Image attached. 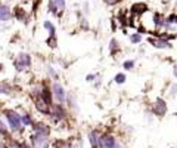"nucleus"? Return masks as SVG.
Returning a JSON list of instances; mask_svg holds the SVG:
<instances>
[{
    "mask_svg": "<svg viewBox=\"0 0 177 148\" xmlns=\"http://www.w3.org/2000/svg\"><path fill=\"white\" fill-rule=\"evenodd\" d=\"M3 117L6 118V123H7V127L16 133V132H21L22 130V123H21V114L18 111L12 110V108H6L3 110Z\"/></svg>",
    "mask_w": 177,
    "mask_h": 148,
    "instance_id": "1",
    "label": "nucleus"
},
{
    "mask_svg": "<svg viewBox=\"0 0 177 148\" xmlns=\"http://www.w3.org/2000/svg\"><path fill=\"white\" fill-rule=\"evenodd\" d=\"M31 64H33V58L27 52L18 53V56L13 59V68L16 70V73H24L25 70L31 67Z\"/></svg>",
    "mask_w": 177,
    "mask_h": 148,
    "instance_id": "2",
    "label": "nucleus"
},
{
    "mask_svg": "<svg viewBox=\"0 0 177 148\" xmlns=\"http://www.w3.org/2000/svg\"><path fill=\"white\" fill-rule=\"evenodd\" d=\"M50 92H52V98L58 102V104H64L65 98H67V92L64 89V86L59 81H53L50 86Z\"/></svg>",
    "mask_w": 177,
    "mask_h": 148,
    "instance_id": "3",
    "label": "nucleus"
},
{
    "mask_svg": "<svg viewBox=\"0 0 177 148\" xmlns=\"http://www.w3.org/2000/svg\"><path fill=\"white\" fill-rule=\"evenodd\" d=\"M65 115H67V112L64 110V107H62V104H52L50 105V112H49V117H50V120L53 121V123H59V121H62L64 118H65Z\"/></svg>",
    "mask_w": 177,
    "mask_h": 148,
    "instance_id": "4",
    "label": "nucleus"
},
{
    "mask_svg": "<svg viewBox=\"0 0 177 148\" xmlns=\"http://www.w3.org/2000/svg\"><path fill=\"white\" fill-rule=\"evenodd\" d=\"M31 144L34 148H49V136L44 135H31Z\"/></svg>",
    "mask_w": 177,
    "mask_h": 148,
    "instance_id": "5",
    "label": "nucleus"
},
{
    "mask_svg": "<svg viewBox=\"0 0 177 148\" xmlns=\"http://www.w3.org/2000/svg\"><path fill=\"white\" fill-rule=\"evenodd\" d=\"M99 147L100 148H120V144H117L115 138L111 135H103L99 138Z\"/></svg>",
    "mask_w": 177,
    "mask_h": 148,
    "instance_id": "6",
    "label": "nucleus"
},
{
    "mask_svg": "<svg viewBox=\"0 0 177 148\" xmlns=\"http://www.w3.org/2000/svg\"><path fill=\"white\" fill-rule=\"evenodd\" d=\"M31 127H33V133H36V135H44V136H49L50 135V129H49V126L44 121L33 123Z\"/></svg>",
    "mask_w": 177,
    "mask_h": 148,
    "instance_id": "7",
    "label": "nucleus"
},
{
    "mask_svg": "<svg viewBox=\"0 0 177 148\" xmlns=\"http://www.w3.org/2000/svg\"><path fill=\"white\" fill-rule=\"evenodd\" d=\"M65 9V0H50L49 1V12L59 16V13Z\"/></svg>",
    "mask_w": 177,
    "mask_h": 148,
    "instance_id": "8",
    "label": "nucleus"
},
{
    "mask_svg": "<svg viewBox=\"0 0 177 148\" xmlns=\"http://www.w3.org/2000/svg\"><path fill=\"white\" fill-rule=\"evenodd\" d=\"M0 95L1 96H12L13 95V86L7 80H0Z\"/></svg>",
    "mask_w": 177,
    "mask_h": 148,
    "instance_id": "9",
    "label": "nucleus"
},
{
    "mask_svg": "<svg viewBox=\"0 0 177 148\" xmlns=\"http://www.w3.org/2000/svg\"><path fill=\"white\" fill-rule=\"evenodd\" d=\"M12 16H13V13H12L10 7L7 4H0V21L6 22V21L12 19Z\"/></svg>",
    "mask_w": 177,
    "mask_h": 148,
    "instance_id": "10",
    "label": "nucleus"
},
{
    "mask_svg": "<svg viewBox=\"0 0 177 148\" xmlns=\"http://www.w3.org/2000/svg\"><path fill=\"white\" fill-rule=\"evenodd\" d=\"M154 112H155V114H158V115H164V114L167 112V104H165L161 98H158V99L155 101Z\"/></svg>",
    "mask_w": 177,
    "mask_h": 148,
    "instance_id": "11",
    "label": "nucleus"
},
{
    "mask_svg": "<svg viewBox=\"0 0 177 148\" xmlns=\"http://www.w3.org/2000/svg\"><path fill=\"white\" fill-rule=\"evenodd\" d=\"M65 102L68 104V107H69L71 110H74V111H78V104H77V98H75V95H74L72 92H69V93H67V98H65Z\"/></svg>",
    "mask_w": 177,
    "mask_h": 148,
    "instance_id": "12",
    "label": "nucleus"
},
{
    "mask_svg": "<svg viewBox=\"0 0 177 148\" xmlns=\"http://www.w3.org/2000/svg\"><path fill=\"white\" fill-rule=\"evenodd\" d=\"M13 16H15L18 21H21V22H25V24L28 22V16H27V13H25L21 7H16V9H15V15H13Z\"/></svg>",
    "mask_w": 177,
    "mask_h": 148,
    "instance_id": "13",
    "label": "nucleus"
},
{
    "mask_svg": "<svg viewBox=\"0 0 177 148\" xmlns=\"http://www.w3.org/2000/svg\"><path fill=\"white\" fill-rule=\"evenodd\" d=\"M149 43H151V44H154V46H157V47H159V49H162V47H171V44H170V43H167V41H165V38H164V40L149 38Z\"/></svg>",
    "mask_w": 177,
    "mask_h": 148,
    "instance_id": "14",
    "label": "nucleus"
},
{
    "mask_svg": "<svg viewBox=\"0 0 177 148\" xmlns=\"http://www.w3.org/2000/svg\"><path fill=\"white\" fill-rule=\"evenodd\" d=\"M21 123H22L24 127H25V126H31V124L34 123L31 114H30V112H22V114H21Z\"/></svg>",
    "mask_w": 177,
    "mask_h": 148,
    "instance_id": "15",
    "label": "nucleus"
},
{
    "mask_svg": "<svg viewBox=\"0 0 177 148\" xmlns=\"http://www.w3.org/2000/svg\"><path fill=\"white\" fill-rule=\"evenodd\" d=\"M88 139H90L91 148L99 147V138H97V133H96V132H90V133H88Z\"/></svg>",
    "mask_w": 177,
    "mask_h": 148,
    "instance_id": "16",
    "label": "nucleus"
},
{
    "mask_svg": "<svg viewBox=\"0 0 177 148\" xmlns=\"http://www.w3.org/2000/svg\"><path fill=\"white\" fill-rule=\"evenodd\" d=\"M46 71H47V74H49V77H50V78H53L55 81H58V78H59L58 71H56L52 65H47V67H46Z\"/></svg>",
    "mask_w": 177,
    "mask_h": 148,
    "instance_id": "17",
    "label": "nucleus"
},
{
    "mask_svg": "<svg viewBox=\"0 0 177 148\" xmlns=\"http://www.w3.org/2000/svg\"><path fill=\"white\" fill-rule=\"evenodd\" d=\"M44 28L49 31V36H56V30H55V25L50 22V21H44Z\"/></svg>",
    "mask_w": 177,
    "mask_h": 148,
    "instance_id": "18",
    "label": "nucleus"
},
{
    "mask_svg": "<svg viewBox=\"0 0 177 148\" xmlns=\"http://www.w3.org/2000/svg\"><path fill=\"white\" fill-rule=\"evenodd\" d=\"M7 135H9V129L6 126V121L0 118V136H7Z\"/></svg>",
    "mask_w": 177,
    "mask_h": 148,
    "instance_id": "19",
    "label": "nucleus"
},
{
    "mask_svg": "<svg viewBox=\"0 0 177 148\" xmlns=\"http://www.w3.org/2000/svg\"><path fill=\"white\" fill-rule=\"evenodd\" d=\"M9 148H33L30 144L27 142H16V141H12V144L9 145Z\"/></svg>",
    "mask_w": 177,
    "mask_h": 148,
    "instance_id": "20",
    "label": "nucleus"
},
{
    "mask_svg": "<svg viewBox=\"0 0 177 148\" xmlns=\"http://www.w3.org/2000/svg\"><path fill=\"white\" fill-rule=\"evenodd\" d=\"M124 81H126V75H124V74H117V75H115V83L121 84V83H124Z\"/></svg>",
    "mask_w": 177,
    "mask_h": 148,
    "instance_id": "21",
    "label": "nucleus"
},
{
    "mask_svg": "<svg viewBox=\"0 0 177 148\" xmlns=\"http://www.w3.org/2000/svg\"><path fill=\"white\" fill-rule=\"evenodd\" d=\"M130 41L132 43H139V41H142V36L140 34H133V36H130Z\"/></svg>",
    "mask_w": 177,
    "mask_h": 148,
    "instance_id": "22",
    "label": "nucleus"
},
{
    "mask_svg": "<svg viewBox=\"0 0 177 148\" xmlns=\"http://www.w3.org/2000/svg\"><path fill=\"white\" fill-rule=\"evenodd\" d=\"M133 67H134V61H126L124 62V68L126 70H132Z\"/></svg>",
    "mask_w": 177,
    "mask_h": 148,
    "instance_id": "23",
    "label": "nucleus"
},
{
    "mask_svg": "<svg viewBox=\"0 0 177 148\" xmlns=\"http://www.w3.org/2000/svg\"><path fill=\"white\" fill-rule=\"evenodd\" d=\"M96 78V74H90V75H87V81H93Z\"/></svg>",
    "mask_w": 177,
    "mask_h": 148,
    "instance_id": "24",
    "label": "nucleus"
},
{
    "mask_svg": "<svg viewBox=\"0 0 177 148\" xmlns=\"http://www.w3.org/2000/svg\"><path fill=\"white\" fill-rule=\"evenodd\" d=\"M115 46H117V43H115V40H112L111 41V50L112 52H115Z\"/></svg>",
    "mask_w": 177,
    "mask_h": 148,
    "instance_id": "25",
    "label": "nucleus"
},
{
    "mask_svg": "<svg viewBox=\"0 0 177 148\" xmlns=\"http://www.w3.org/2000/svg\"><path fill=\"white\" fill-rule=\"evenodd\" d=\"M103 1H105V3H108V4H115L118 0H103Z\"/></svg>",
    "mask_w": 177,
    "mask_h": 148,
    "instance_id": "26",
    "label": "nucleus"
},
{
    "mask_svg": "<svg viewBox=\"0 0 177 148\" xmlns=\"http://www.w3.org/2000/svg\"><path fill=\"white\" fill-rule=\"evenodd\" d=\"M0 148H9V145H7L6 142H1V141H0Z\"/></svg>",
    "mask_w": 177,
    "mask_h": 148,
    "instance_id": "27",
    "label": "nucleus"
},
{
    "mask_svg": "<svg viewBox=\"0 0 177 148\" xmlns=\"http://www.w3.org/2000/svg\"><path fill=\"white\" fill-rule=\"evenodd\" d=\"M3 70H4V65H3V64H0V74L3 73Z\"/></svg>",
    "mask_w": 177,
    "mask_h": 148,
    "instance_id": "28",
    "label": "nucleus"
},
{
    "mask_svg": "<svg viewBox=\"0 0 177 148\" xmlns=\"http://www.w3.org/2000/svg\"><path fill=\"white\" fill-rule=\"evenodd\" d=\"M174 75L177 77V65H174Z\"/></svg>",
    "mask_w": 177,
    "mask_h": 148,
    "instance_id": "29",
    "label": "nucleus"
}]
</instances>
